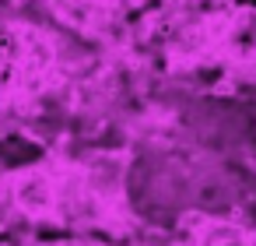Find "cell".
Instances as JSON below:
<instances>
[{
    "label": "cell",
    "instance_id": "cell-1",
    "mask_svg": "<svg viewBox=\"0 0 256 246\" xmlns=\"http://www.w3.org/2000/svg\"><path fill=\"white\" fill-rule=\"evenodd\" d=\"M140 85L116 50H98L22 4L0 8V137L39 148L102 141L126 127Z\"/></svg>",
    "mask_w": 256,
    "mask_h": 246
},
{
    "label": "cell",
    "instance_id": "cell-2",
    "mask_svg": "<svg viewBox=\"0 0 256 246\" xmlns=\"http://www.w3.org/2000/svg\"><path fill=\"white\" fill-rule=\"evenodd\" d=\"M137 151L126 141H56L0 165V232L95 235L126 246L148 228L134 197Z\"/></svg>",
    "mask_w": 256,
    "mask_h": 246
},
{
    "label": "cell",
    "instance_id": "cell-3",
    "mask_svg": "<svg viewBox=\"0 0 256 246\" xmlns=\"http://www.w3.org/2000/svg\"><path fill=\"white\" fill-rule=\"evenodd\" d=\"M116 53L151 92H256V0H162Z\"/></svg>",
    "mask_w": 256,
    "mask_h": 246
},
{
    "label": "cell",
    "instance_id": "cell-4",
    "mask_svg": "<svg viewBox=\"0 0 256 246\" xmlns=\"http://www.w3.org/2000/svg\"><path fill=\"white\" fill-rule=\"evenodd\" d=\"M98 50H120L162 0H11Z\"/></svg>",
    "mask_w": 256,
    "mask_h": 246
},
{
    "label": "cell",
    "instance_id": "cell-5",
    "mask_svg": "<svg viewBox=\"0 0 256 246\" xmlns=\"http://www.w3.org/2000/svg\"><path fill=\"white\" fill-rule=\"evenodd\" d=\"M126 246H256V214L238 207H182L168 225H151Z\"/></svg>",
    "mask_w": 256,
    "mask_h": 246
},
{
    "label": "cell",
    "instance_id": "cell-6",
    "mask_svg": "<svg viewBox=\"0 0 256 246\" xmlns=\"http://www.w3.org/2000/svg\"><path fill=\"white\" fill-rule=\"evenodd\" d=\"M0 246H120V242L95 239V235H36V232L4 235L0 232Z\"/></svg>",
    "mask_w": 256,
    "mask_h": 246
},
{
    "label": "cell",
    "instance_id": "cell-7",
    "mask_svg": "<svg viewBox=\"0 0 256 246\" xmlns=\"http://www.w3.org/2000/svg\"><path fill=\"white\" fill-rule=\"evenodd\" d=\"M4 4H11V0H0V8H4Z\"/></svg>",
    "mask_w": 256,
    "mask_h": 246
},
{
    "label": "cell",
    "instance_id": "cell-8",
    "mask_svg": "<svg viewBox=\"0 0 256 246\" xmlns=\"http://www.w3.org/2000/svg\"><path fill=\"white\" fill-rule=\"evenodd\" d=\"M252 172H256V158H252Z\"/></svg>",
    "mask_w": 256,
    "mask_h": 246
}]
</instances>
